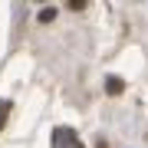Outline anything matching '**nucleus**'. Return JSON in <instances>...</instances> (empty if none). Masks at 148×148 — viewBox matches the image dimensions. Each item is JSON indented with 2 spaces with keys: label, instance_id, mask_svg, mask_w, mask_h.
<instances>
[{
  "label": "nucleus",
  "instance_id": "nucleus-1",
  "mask_svg": "<svg viewBox=\"0 0 148 148\" xmlns=\"http://www.w3.org/2000/svg\"><path fill=\"white\" fill-rule=\"evenodd\" d=\"M53 148H82V142L76 138L73 128H56L53 132Z\"/></svg>",
  "mask_w": 148,
  "mask_h": 148
},
{
  "label": "nucleus",
  "instance_id": "nucleus-2",
  "mask_svg": "<svg viewBox=\"0 0 148 148\" xmlns=\"http://www.w3.org/2000/svg\"><path fill=\"white\" fill-rule=\"evenodd\" d=\"M106 92L109 95H119L122 92V79H119V76H109V79H106Z\"/></svg>",
  "mask_w": 148,
  "mask_h": 148
},
{
  "label": "nucleus",
  "instance_id": "nucleus-3",
  "mask_svg": "<svg viewBox=\"0 0 148 148\" xmlns=\"http://www.w3.org/2000/svg\"><path fill=\"white\" fill-rule=\"evenodd\" d=\"M7 115H10V102H7V99H0V128L7 125Z\"/></svg>",
  "mask_w": 148,
  "mask_h": 148
}]
</instances>
